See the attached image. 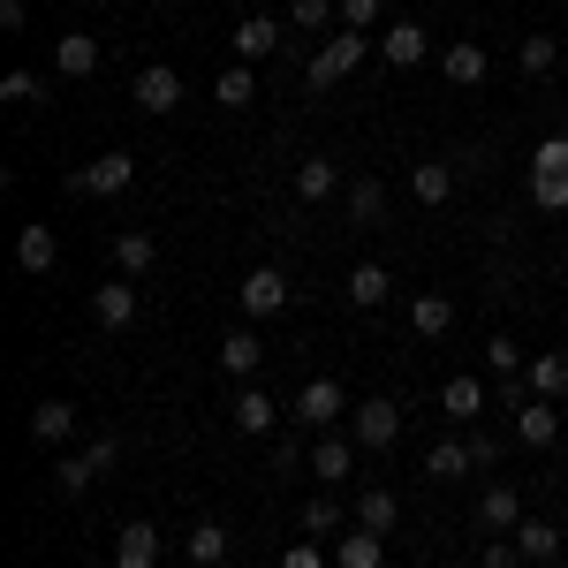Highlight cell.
I'll list each match as a JSON object with an SVG mask.
<instances>
[{
	"mask_svg": "<svg viewBox=\"0 0 568 568\" xmlns=\"http://www.w3.org/2000/svg\"><path fill=\"white\" fill-rule=\"evenodd\" d=\"M372 53H379V39H372V31H349V23H342L334 39L311 53V69H304L311 91H326V84H342V77H356V69H364Z\"/></svg>",
	"mask_w": 568,
	"mask_h": 568,
	"instance_id": "1",
	"label": "cell"
},
{
	"mask_svg": "<svg viewBox=\"0 0 568 568\" xmlns=\"http://www.w3.org/2000/svg\"><path fill=\"white\" fill-rule=\"evenodd\" d=\"M530 205L538 213H568V136H546L530 152Z\"/></svg>",
	"mask_w": 568,
	"mask_h": 568,
	"instance_id": "2",
	"label": "cell"
},
{
	"mask_svg": "<svg viewBox=\"0 0 568 568\" xmlns=\"http://www.w3.org/2000/svg\"><path fill=\"white\" fill-rule=\"evenodd\" d=\"M349 409H356V402H349V387H342V379H311V387L288 402V417H296V425H311V433H334Z\"/></svg>",
	"mask_w": 568,
	"mask_h": 568,
	"instance_id": "3",
	"label": "cell"
},
{
	"mask_svg": "<svg viewBox=\"0 0 568 568\" xmlns=\"http://www.w3.org/2000/svg\"><path fill=\"white\" fill-rule=\"evenodd\" d=\"M114 455H122V447H114V433L84 439L77 455H61V463H53V485H61V493H84V485H99L106 470H114Z\"/></svg>",
	"mask_w": 568,
	"mask_h": 568,
	"instance_id": "4",
	"label": "cell"
},
{
	"mask_svg": "<svg viewBox=\"0 0 568 568\" xmlns=\"http://www.w3.org/2000/svg\"><path fill=\"white\" fill-rule=\"evenodd\" d=\"M130 182H136V160H130V152H99L91 168H77V175H69V190H77V197H122Z\"/></svg>",
	"mask_w": 568,
	"mask_h": 568,
	"instance_id": "5",
	"label": "cell"
},
{
	"mask_svg": "<svg viewBox=\"0 0 568 568\" xmlns=\"http://www.w3.org/2000/svg\"><path fill=\"white\" fill-rule=\"evenodd\" d=\"M349 439H356V447H372V455H379V447H394V439H402V409H394L387 394L356 402V409H349Z\"/></svg>",
	"mask_w": 568,
	"mask_h": 568,
	"instance_id": "6",
	"label": "cell"
},
{
	"mask_svg": "<svg viewBox=\"0 0 568 568\" xmlns=\"http://www.w3.org/2000/svg\"><path fill=\"white\" fill-rule=\"evenodd\" d=\"M130 99H136V114H175L182 106V77L168 69V61H144L136 84H130Z\"/></svg>",
	"mask_w": 568,
	"mask_h": 568,
	"instance_id": "7",
	"label": "cell"
},
{
	"mask_svg": "<svg viewBox=\"0 0 568 568\" xmlns=\"http://www.w3.org/2000/svg\"><path fill=\"white\" fill-rule=\"evenodd\" d=\"M235 304L251 311V318L288 311V273H281V265H251V273H243V288H235Z\"/></svg>",
	"mask_w": 568,
	"mask_h": 568,
	"instance_id": "8",
	"label": "cell"
},
{
	"mask_svg": "<svg viewBox=\"0 0 568 568\" xmlns=\"http://www.w3.org/2000/svg\"><path fill=\"white\" fill-rule=\"evenodd\" d=\"M561 433H568V409H561V402H538V394H530L524 409H516V439H524L530 455H546Z\"/></svg>",
	"mask_w": 568,
	"mask_h": 568,
	"instance_id": "9",
	"label": "cell"
},
{
	"mask_svg": "<svg viewBox=\"0 0 568 568\" xmlns=\"http://www.w3.org/2000/svg\"><path fill=\"white\" fill-rule=\"evenodd\" d=\"M425 53H433V39H425V23H417V16H402V23L379 31V61H387V69H417Z\"/></svg>",
	"mask_w": 568,
	"mask_h": 568,
	"instance_id": "10",
	"label": "cell"
},
{
	"mask_svg": "<svg viewBox=\"0 0 568 568\" xmlns=\"http://www.w3.org/2000/svg\"><path fill=\"white\" fill-rule=\"evenodd\" d=\"M485 402H493V387H485V379H470V372H455V379L439 387V417H455V425H478Z\"/></svg>",
	"mask_w": 568,
	"mask_h": 568,
	"instance_id": "11",
	"label": "cell"
},
{
	"mask_svg": "<svg viewBox=\"0 0 568 568\" xmlns=\"http://www.w3.org/2000/svg\"><path fill=\"white\" fill-rule=\"evenodd\" d=\"M524 516H530V508H524V493H516V485H485L470 524H478V530H516Z\"/></svg>",
	"mask_w": 568,
	"mask_h": 568,
	"instance_id": "12",
	"label": "cell"
},
{
	"mask_svg": "<svg viewBox=\"0 0 568 568\" xmlns=\"http://www.w3.org/2000/svg\"><path fill=\"white\" fill-rule=\"evenodd\" d=\"M91 318H99L106 334L136 326V281H106V288H91Z\"/></svg>",
	"mask_w": 568,
	"mask_h": 568,
	"instance_id": "13",
	"label": "cell"
},
{
	"mask_svg": "<svg viewBox=\"0 0 568 568\" xmlns=\"http://www.w3.org/2000/svg\"><path fill=\"white\" fill-rule=\"evenodd\" d=\"M334 568H387V538L364 530V524H349L342 538H334Z\"/></svg>",
	"mask_w": 568,
	"mask_h": 568,
	"instance_id": "14",
	"label": "cell"
},
{
	"mask_svg": "<svg viewBox=\"0 0 568 568\" xmlns=\"http://www.w3.org/2000/svg\"><path fill=\"white\" fill-rule=\"evenodd\" d=\"M258 364H265V342L251 334V326H235V334L220 342V372H227L235 387H243V379H258Z\"/></svg>",
	"mask_w": 568,
	"mask_h": 568,
	"instance_id": "15",
	"label": "cell"
},
{
	"mask_svg": "<svg viewBox=\"0 0 568 568\" xmlns=\"http://www.w3.org/2000/svg\"><path fill=\"white\" fill-rule=\"evenodd\" d=\"M227 417H235V433H273L281 402H273L265 387H251V379H243V387H235V402H227Z\"/></svg>",
	"mask_w": 568,
	"mask_h": 568,
	"instance_id": "16",
	"label": "cell"
},
{
	"mask_svg": "<svg viewBox=\"0 0 568 568\" xmlns=\"http://www.w3.org/2000/svg\"><path fill=\"white\" fill-rule=\"evenodd\" d=\"M53 258H61V235H53L45 220L16 227V265H23V273H53Z\"/></svg>",
	"mask_w": 568,
	"mask_h": 568,
	"instance_id": "17",
	"label": "cell"
},
{
	"mask_svg": "<svg viewBox=\"0 0 568 568\" xmlns=\"http://www.w3.org/2000/svg\"><path fill=\"white\" fill-rule=\"evenodd\" d=\"M447 326H455V296H439V288L409 296V334H417V342H439Z\"/></svg>",
	"mask_w": 568,
	"mask_h": 568,
	"instance_id": "18",
	"label": "cell"
},
{
	"mask_svg": "<svg viewBox=\"0 0 568 568\" xmlns=\"http://www.w3.org/2000/svg\"><path fill=\"white\" fill-rule=\"evenodd\" d=\"M524 387L538 394V402H568V356L561 349H538V356H530V372H524Z\"/></svg>",
	"mask_w": 568,
	"mask_h": 568,
	"instance_id": "19",
	"label": "cell"
},
{
	"mask_svg": "<svg viewBox=\"0 0 568 568\" xmlns=\"http://www.w3.org/2000/svg\"><path fill=\"white\" fill-rule=\"evenodd\" d=\"M53 69H61L69 84H84L91 69H99V39H91V31H69V39H53Z\"/></svg>",
	"mask_w": 568,
	"mask_h": 568,
	"instance_id": "20",
	"label": "cell"
},
{
	"mask_svg": "<svg viewBox=\"0 0 568 568\" xmlns=\"http://www.w3.org/2000/svg\"><path fill=\"white\" fill-rule=\"evenodd\" d=\"M31 439L39 447H69L77 439V402H39L31 409Z\"/></svg>",
	"mask_w": 568,
	"mask_h": 568,
	"instance_id": "21",
	"label": "cell"
},
{
	"mask_svg": "<svg viewBox=\"0 0 568 568\" xmlns=\"http://www.w3.org/2000/svg\"><path fill=\"white\" fill-rule=\"evenodd\" d=\"M227 45H235V61H265V53H281V23L273 16H243Z\"/></svg>",
	"mask_w": 568,
	"mask_h": 568,
	"instance_id": "22",
	"label": "cell"
},
{
	"mask_svg": "<svg viewBox=\"0 0 568 568\" xmlns=\"http://www.w3.org/2000/svg\"><path fill=\"white\" fill-rule=\"evenodd\" d=\"M516 554H524L530 568H546V561H561V530L546 524V516H524L516 524Z\"/></svg>",
	"mask_w": 568,
	"mask_h": 568,
	"instance_id": "23",
	"label": "cell"
},
{
	"mask_svg": "<svg viewBox=\"0 0 568 568\" xmlns=\"http://www.w3.org/2000/svg\"><path fill=\"white\" fill-rule=\"evenodd\" d=\"M439 77H447V84H485V77H493V53H485V45H447V53H439Z\"/></svg>",
	"mask_w": 568,
	"mask_h": 568,
	"instance_id": "24",
	"label": "cell"
},
{
	"mask_svg": "<svg viewBox=\"0 0 568 568\" xmlns=\"http://www.w3.org/2000/svg\"><path fill=\"white\" fill-rule=\"evenodd\" d=\"M114 568H160V530L152 524H122V538H114Z\"/></svg>",
	"mask_w": 568,
	"mask_h": 568,
	"instance_id": "25",
	"label": "cell"
},
{
	"mask_svg": "<svg viewBox=\"0 0 568 568\" xmlns=\"http://www.w3.org/2000/svg\"><path fill=\"white\" fill-rule=\"evenodd\" d=\"M349 524H364V530H379L387 538L394 524H402V500H394L387 485H372V493H356V508H349Z\"/></svg>",
	"mask_w": 568,
	"mask_h": 568,
	"instance_id": "26",
	"label": "cell"
},
{
	"mask_svg": "<svg viewBox=\"0 0 568 568\" xmlns=\"http://www.w3.org/2000/svg\"><path fill=\"white\" fill-rule=\"evenodd\" d=\"M409 197H417V205H447V197H455V168H447V160H417V168H409Z\"/></svg>",
	"mask_w": 568,
	"mask_h": 568,
	"instance_id": "27",
	"label": "cell"
},
{
	"mask_svg": "<svg viewBox=\"0 0 568 568\" xmlns=\"http://www.w3.org/2000/svg\"><path fill=\"white\" fill-rule=\"evenodd\" d=\"M152 258H160V243H152L144 227H122V235H114V265H122V281H144Z\"/></svg>",
	"mask_w": 568,
	"mask_h": 568,
	"instance_id": "28",
	"label": "cell"
},
{
	"mask_svg": "<svg viewBox=\"0 0 568 568\" xmlns=\"http://www.w3.org/2000/svg\"><path fill=\"white\" fill-rule=\"evenodd\" d=\"M296 524H304V538H342V530H349V508H342L334 493H318V500H304Z\"/></svg>",
	"mask_w": 568,
	"mask_h": 568,
	"instance_id": "29",
	"label": "cell"
},
{
	"mask_svg": "<svg viewBox=\"0 0 568 568\" xmlns=\"http://www.w3.org/2000/svg\"><path fill=\"white\" fill-rule=\"evenodd\" d=\"M387 296H394L387 265H372V258H364V265H349V304H356V311H379Z\"/></svg>",
	"mask_w": 568,
	"mask_h": 568,
	"instance_id": "30",
	"label": "cell"
},
{
	"mask_svg": "<svg viewBox=\"0 0 568 568\" xmlns=\"http://www.w3.org/2000/svg\"><path fill=\"white\" fill-rule=\"evenodd\" d=\"M334 190H342V168L334 160H304L296 168V205H326Z\"/></svg>",
	"mask_w": 568,
	"mask_h": 568,
	"instance_id": "31",
	"label": "cell"
},
{
	"mask_svg": "<svg viewBox=\"0 0 568 568\" xmlns=\"http://www.w3.org/2000/svg\"><path fill=\"white\" fill-rule=\"evenodd\" d=\"M311 478L318 485H349V439L342 433H326L318 447H311Z\"/></svg>",
	"mask_w": 568,
	"mask_h": 568,
	"instance_id": "32",
	"label": "cell"
},
{
	"mask_svg": "<svg viewBox=\"0 0 568 568\" xmlns=\"http://www.w3.org/2000/svg\"><path fill=\"white\" fill-rule=\"evenodd\" d=\"M425 470H433L439 485H463L470 470H478V463H470V439H439L433 455H425Z\"/></svg>",
	"mask_w": 568,
	"mask_h": 568,
	"instance_id": "33",
	"label": "cell"
},
{
	"mask_svg": "<svg viewBox=\"0 0 568 568\" xmlns=\"http://www.w3.org/2000/svg\"><path fill=\"white\" fill-rule=\"evenodd\" d=\"M182 546H190V561H197V568H227V524H213V516H205V524H190Z\"/></svg>",
	"mask_w": 568,
	"mask_h": 568,
	"instance_id": "34",
	"label": "cell"
},
{
	"mask_svg": "<svg viewBox=\"0 0 568 568\" xmlns=\"http://www.w3.org/2000/svg\"><path fill=\"white\" fill-rule=\"evenodd\" d=\"M213 99H220V106H251V99H258V77H251V61H227V69L213 77Z\"/></svg>",
	"mask_w": 568,
	"mask_h": 568,
	"instance_id": "35",
	"label": "cell"
},
{
	"mask_svg": "<svg viewBox=\"0 0 568 568\" xmlns=\"http://www.w3.org/2000/svg\"><path fill=\"white\" fill-rule=\"evenodd\" d=\"M554 61H561V45L546 39V31H530V39L516 45V69H524V77H554Z\"/></svg>",
	"mask_w": 568,
	"mask_h": 568,
	"instance_id": "36",
	"label": "cell"
},
{
	"mask_svg": "<svg viewBox=\"0 0 568 568\" xmlns=\"http://www.w3.org/2000/svg\"><path fill=\"white\" fill-rule=\"evenodd\" d=\"M379 213H387V190H379L372 175H356L349 182V220H356V227H372Z\"/></svg>",
	"mask_w": 568,
	"mask_h": 568,
	"instance_id": "37",
	"label": "cell"
},
{
	"mask_svg": "<svg viewBox=\"0 0 568 568\" xmlns=\"http://www.w3.org/2000/svg\"><path fill=\"white\" fill-rule=\"evenodd\" d=\"M485 372H493V379H516V372H524V342L493 334V342H485Z\"/></svg>",
	"mask_w": 568,
	"mask_h": 568,
	"instance_id": "38",
	"label": "cell"
},
{
	"mask_svg": "<svg viewBox=\"0 0 568 568\" xmlns=\"http://www.w3.org/2000/svg\"><path fill=\"white\" fill-rule=\"evenodd\" d=\"M0 99H8V106H39V99H45V77H31V69H8V77H0Z\"/></svg>",
	"mask_w": 568,
	"mask_h": 568,
	"instance_id": "39",
	"label": "cell"
},
{
	"mask_svg": "<svg viewBox=\"0 0 568 568\" xmlns=\"http://www.w3.org/2000/svg\"><path fill=\"white\" fill-rule=\"evenodd\" d=\"M334 16H342V0H288V23L296 31H326Z\"/></svg>",
	"mask_w": 568,
	"mask_h": 568,
	"instance_id": "40",
	"label": "cell"
},
{
	"mask_svg": "<svg viewBox=\"0 0 568 568\" xmlns=\"http://www.w3.org/2000/svg\"><path fill=\"white\" fill-rule=\"evenodd\" d=\"M281 568H326L318 538H296V546H281Z\"/></svg>",
	"mask_w": 568,
	"mask_h": 568,
	"instance_id": "41",
	"label": "cell"
},
{
	"mask_svg": "<svg viewBox=\"0 0 568 568\" xmlns=\"http://www.w3.org/2000/svg\"><path fill=\"white\" fill-rule=\"evenodd\" d=\"M379 8H387V0H342V23H349V31H372Z\"/></svg>",
	"mask_w": 568,
	"mask_h": 568,
	"instance_id": "42",
	"label": "cell"
},
{
	"mask_svg": "<svg viewBox=\"0 0 568 568\" xmlns=\"http://www.w3.org/2000/svg\"><path fill=\"white\" fill-rule=\"evenodd\" d=\"M470 463H478V470H493V463H500V439L478 433V425H470Z\"/></svg>",
	"mask_w": 568,
	"mask_h": 568,
	"instance_id": "43",
	"label": "cell"
},
{
	"mask_svg": "<svg viewBox=\"0 0 568 568\" xmlns=\"http://www.w3.org/2000/svg\"><path fill=\"white\" fill-rule=\"evenodd\" d=\"M485 568H524V554H516V538H493V546H485Z\"/></svg>",
	"mask_w": 568,
	"mask_h": 568,
	"instance_id": "44",
	"label": "cell"
},
{
	"mask_svg": "<svg viewBox=\"0 0 568 568\" xmlns=\"http://www.w3.org/2000/svg\"><path fill=\"white\" fill-rule=\"evenodd\" d=\"M23 23H31V8H23V0H0V31H8V39H16V31H23Z\"/></svg>",
	"mask_w": 568,
	"mask_h": 568,
	"instance_id": "45",
	"label": "cell"
},
{
	"mask_svg": "<svg viewBox=\"0 0 568 568\" xmlns=\"http://www.w3.org/2000/svg\"><path fill=\"white\" fill-rule=\"evenodd\" d=\"M561 136H568V106H561Z\"/></svg>",
	"mask_w": 568,
	"mask_h": 568,
	"instance_id": "46",
	"label": "cell"
}]
</instances>
